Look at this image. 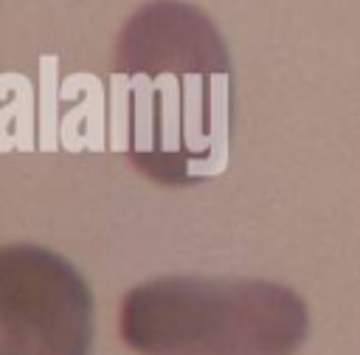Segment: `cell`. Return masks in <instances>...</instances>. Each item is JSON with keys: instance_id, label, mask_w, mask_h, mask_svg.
Here are the masks:
<instances>
[{"instance_id": "2", "label": "cell", "mask_w": 360, "mask_h": 355, "mask_svg": "<svg viewBox=\"0 0 360 355\" xmlns=\"http://www.w3.org/2000/svg\"><path fill=\"white\" fill-rule=\"evenodd\" d=\"M304 335V301L262 279L166 276L121 304V338L141 355H290Z\"/></svg>"}, {"instance_id": "3", "label": "cell", "mask_w": 360, "mask_h": 355, "mask_svg": "<svg viewBox=\"0 0 360 355\" xmlns=\"http://www.w3.org/2000/svg\"><path fill=\"white\" fill-rule=\"evenodd\" d=\"M0 355H84L90 299L70 265L42 248H6L0 259Z\"/></svg>"}, {"instance_id": "1", "label": "cell", "mask_w": 360, "mask_h": 355, "mask_svg": "<svg viewBox=\"0 0 360 355\" xmlns=\"http://www.w3.org/2000/svg\"><path fill=\"white\" fill-rule=\"evenodd\" d=\"M112 82L129 161L158 183L214 175L231 124V59L197 8L174 0L143 6L124 28Z\"/></svg>"}]
</instances>
